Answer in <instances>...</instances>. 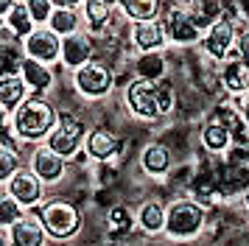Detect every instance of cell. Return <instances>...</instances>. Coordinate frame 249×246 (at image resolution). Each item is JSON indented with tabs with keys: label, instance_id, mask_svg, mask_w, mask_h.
<instances>
[{
	"label": "cell",
	"instance_id": "6da1fadb",
	"mask_svg": "<svg viewBox=\"0 0 249 246\" xmlns=\"http://www.w3.org/2000/svg\"><path fill=\"white\" fill-rule=\"evenodd\" d=\"M56 106L51 104L48 98L42 95H28V98L14 109V134L20 137V140H28V143H42L51 129H53V123H56Z\"/></svg>",
	"mask_w": 249,
	"mask_h": 246
},
{
	"label": "cell",
	"instance_id": "7a4b0ae2",
	"mask_svg": "<svg viewBox=\"0 0 249 246\" xmlns=\"http://www.w3.org/2000/svg\"><path fill=\"white\" fill-rule=\"evenodd\" d=\"M204 229V207L196 199H177L165 207L162 232L174 241H191Z\"/></svg>",
	"mask_w": 249,
	"mask_h": 246
},
{
	"label": "cell",
	"instance_id": "3957f363",
	"mask_svg": "<svg viewBox=\"0 0 249 246\" xmlns=\"http://www.w3.org/2000/svg\"><path fill=\"white\" fill-rule=\"evenodd\" d=\"M39 224L45 227V232L56 241L73 238L81 229V212L65 199H51L48 204H34L31 207Z\"/></svg>",
	"mask_w": 249,
	"mask_h": 246
},
{
	"label": "cell",
	"instance_id": "277c9868",
	"mask_svg": "<svg viewBox=\"0 0 249 246\" xmlns=\"http://www.w3.org/2000/svg\"><path fill=\"white\" fill-rule=\"evenodd\" d=\"M84 137H87V123L73 112H59L53 129L45 137V145L51 151H56L62 159H73V157H79Z\"/></svg>",
	"mask_w": 249,
	"mask_h": 246
},
{
	"label": "cell",
	"instance_id": "5b68a950",
	"mask_svg": "<svg viewBox=\"0 0 249 246\" xmlns=\"http://www.w3.org/2000/svg\"><path fill=\"white\" fill-rule=\"evenodd\" d=\"M73 87H76L81 98L98 101L104 95H109V89H112V70L104 59L92 56V59H87L84 65L73 70Z\"/></svg>",
	"mask_w": 249,
	"mask_h": 246
},
{
	"label": "cell",
	"instance_id": "8992f818",
	"mask_svg": "<svg viewBox=\"0 0 249 246\" xmlns=\"http://www.w3.org/2000/svg\"><path fill=\"white\" fill-rule=\"evenodd\" d=\"M160 22H162L165 39H168L171 45H196V42H202L204 31L196 25L193 14L188 11V6H182V3H174V6L160 17Z\"/></svg>",
	"mask_w": 249,
	"mask_h": 246
},
{
	"label": "cell",
	"instance_id": "52a82bcc",
	"mask_svg": "<svg viewBox=\"0 0 249 246\" xmlns=\"http://www.w3.org/2000/svg\"><path fill=\"white\" fill-rule=\"evenodd\" d=\"M235 39H238V28H235V20L232 17H215L202 34V48L204 53L210 56L213 62H224L227 53L235 48Z\"/></svg>",
	"mask_w": 249,
	"mask_h": 246
},
{
	"label": "cell",
	"instance_id": "ba28073f",
	"mask_svg": "<svg viewBox=\"0 0 249 246\" xmlns=\"http://www.w3.org/2000/svg\"><path fill=\"white\" fill-rule=\"evenodd\" d=\"M126 106L132 109L135 118L140 121H157L160 109H157V81L135 76L126 87Z\"/></svg>",
	"mask_w": 249,
	"mask_h": 246
},
{
	"label": "cell",
	"instance_id": "9c48e42d",
	"mask_svg": "<svg viewBox=\"0 0 249 246\" xmlns=\"http://www.w3.org/2000/svg\"><path fill=\"white\" fill-rule=\"evenodd\" d=\"M59 48H62V36H56L48 25L45 28H34L28 36H23V53L48 67L59 62Z\"/></svg>",
	"mask_w": 249,
	"mask_h": 246
},
{
	"label": "cell",
	"instance_id": "30bf717a",
	"mask_svg": "<svg viewBox=\"0 0 249 246\" xmlns=\"http://www.w3.org/2000/svg\"><path fill=\"white\" fill-rule=\"evenodd\" d=\"M6 193L14 201H20L23 207H34L42 201V179L36 176L31 168H20L14 171V176L6 182Z\"/></svg>",
	"mask_w": 249,
	"mask_h": 246
},
{
	"label": "cell",
	"instance_id": "8fae6325",
	"mask_svg": "<svg viewBox=\"0 0 249 246\" xmlns=\"http://www.w3.org/2000/svg\"><path fill=\"white\" fill-rule=\"evenodd\" d=\"M28 168L34 171L36 176L42 179V185H53L65 176V168H68V159H62L56 151H51L45 143L36 145L31 159H28Z\"/></svg>",
	"mask_w": 249,
	"mask_h": 246
},
{
	"label": "cell",
	"instance_id": "7c38bea8",
	"mask_svg": "<svg viewBox=\"0 0 249 246\" xmlns=\"http://www.w3.org/2000/svg\"><path fill=\"white\" fill-rule=\"evenodd\" d=\"M9 229H12V238H9L12 246H45L48 232H45V227L39 224V218H36L34 212H31V215L23 212Z\"/></svg>",
	"mask_w": 249,
	"mask_h": 246
},
{
	"label": "cell",
	"instance_id": "4fadbf2b",
	"mask_svg": "<svg viewBox=\"0 0 249 246\" xmlns=\"http://www.w3.org/2000/svg\"><path fill=\"white\" fill-rule=\"evenodd\" d=\"M87 59H92V39L87 34H70V36H62V48H59V62L70 70H76L79 65H84Z\"/></svg>",
	"mask_w": 249,
	"mask_h": 246
},
{
	"label": "cell",
	"instance_id": "5bb4252c",
	"mask_svg": "<svg viewBox=\"0 0 249 246\" xmlns=\"http://www.w3.org/2000/svg\"><path fill=\"white\" fill-rule=\"evenodd\" d=\"M132 42L135 48L143 53V51H162L168 39H165V31H162V22L160 17L154 20H140L132 25Z\"/></svg>",
	"mask_w": 249,
	"mask_h": 246
},
{
	"label": "cell",
	"instance_id": "9a60e30c",
	"mask_svg": "<svg viewBox=\"0 0 249 246\" xmlns=\"http://www.w3.org/2000/svg\"><path fill=\"white\" fill-rule=\"evenodd\" d=\"M20 76H23L25 87L34 95H42V92H48L53 87V70L48 65H42V62L28 59V56H23V62H20Z\"/></svg>",
	"mask_w": 249,
	"mask_h": 246
},
{
	"label": "cell",
	"instance_id": "2e32d148",
	"mask_svg": "<svg viewBox=\"0 0 249 246\" xmlns=\"http://www.w3.org/2000/svg\"><path fill=\"white\" fill-rule=\"evenodd\" d=\"M84 148H87V154H90L92 159L104 162V159H109V157L118 154L121 143H118V137H115L109 129H101V126H95V129H87V137H84Z\"/></svg>",
	"mask_w": 249,
	"mask_h": 246
},
{
	"label": "cell",
	"instance_id": "e0dca14e",
	"mask_svg": "<svg viewBox=\"0 0 249 246\" xmlns=\"http://www.w3.org/2000/svg\"><path fill=\"white\" fill-rule=\"evenodd\" d=\"M31 95V89L25 87V81L20 73H6V76H0V106L12 115L25 98Z\"/></svg>",
	"mask_w": 249,
	"mask_h": 246
},
{
	"label": "cell",
	"instance_id": "ac0fdd59",
	"mask_svg": "<svg viewBox=\"0 0 249 246\" xmlns=\"http://www.w3.org/2000/svg\"><path fill=\"white\" fill-rule=\"evenodd\" d=\"M221 84L232 98L247 95V84H249V62L235 59V62H224L221 67Z\"/></svg>",
	"mask_w": 249,
	"mask_h": 246
},
{
	"label": "cell",
	"instance_id": "d6986e66",
	"mask_svg": "<svg viewBox=\"0 0 249 246\" xmlns=\"http://www.w3.org/2000/svg\"><path fill=\"white\" fill-rule=\"evenodd\" d=\"M171 162H174V157L162 143H148L140 151V168L151 176H165L171 171Z\"/></svg>",
	"mask_w": 249,
	"mask_h": 246
},
{
	"label": "cell",
	"instance_id": "ffe728a7",
	"mask_svg": "<svg viewBox=\"0 0 249 246\" xmlns=\"http://www.w3.org/2000/svg\"><path fill=\"white\" fill-rule=\"evenodd\" d=\"M135 224L148 235H160L162 227H165V204L157 199H148L137 207V215H135Z\"/></svg>",
	"mask_w": 249,
	"mask_h": 246
},
{
	"label": "cell",
	"instance_id": "44dd1931",
	"mask_svg": "<svg viewBox=\"0 0 249 246\" xmlns=\"http://www.w3.org/2000/svg\"><path fill=\"white\" fill-rule=\"evenodd\" d=\"M199 137H202V145L210 154H224L227 148L232 145V132H230L218 118H210V121L204 123Z\"/></svg>",
	"mask_w": 249,
	"mask_h": 246
},
{
	"label": "cell",
	"instance_id": "7402d4cb",
	"mask_svg": "<svg viewBox=\"0 0 249 246\" xmlns=\"http://www.w3.org/2000/svg\"><path fill=\"white\" fill-rule=\"evenodd\" d=\"M165 70H168V62H165V53L162 51H143L135 59V73L140 78L160 81V78H165Z\"/></svg>",
	"mask_w": 249,
	"mask_h": 246
},
{
	"label": "cell",
	"instance_id": "603a6c76",
	"mask_svg": "<svg viewBox=\"0 0 249 246\" xmlns=\"http://www.w3.org/2000/svg\"><path fill=\"white\" fill-rule=\"evenodd\" d=\"M45 25L56 34V36H70V34L79 31V25H81L79 9H53Z\"/></svg>",
	"mask_w": 249,
	"mask_h": 246
},
{
	"label": "cell",
	"instance_id": "cb8c5ba5",
	"mask_svg": "<svg viewBox=\"0 0 249 246\" xmlns=\"http://www.w3.org/2000/svg\"><path fill=\"white\" fill-rule=\"evenodd\" d=\"M118 6L126 14V20L140 22V20H154V17H160L162 0H121Z\"/></svg>",
	"mask_w": 249,
	"mask_h": 246
},
{
	"label": "cell",
	"instance_id": "d4e9b609",
	"mask_svg": "<svg viewBox=\"0 0 249 246\" xmlns=\"http://www.w3.org/2000/svg\"><path fill=\"white\" fill-rule=\"evenodd\" d=\"M6 20V28L12 31V36H28V34L34 31L36 25H34V20H31V14H28V9H25V3L23 0H17L12 9H9V14L3 17Z\"/></svg>",
	"mask_w": 249,
	"mask_h": 246
},
{
	"label": "cell",
	"instance_id": "484cf974",
	"mask_svg": "<svg viewBox=\"0 0 249 246\" xmlns=\"http://www.w3.org/2000/svg\"><path fill=\"white\" fill-rule=\"evenodd\" d=\"M81 17L92 31H101L104 25L112 20V6H107L101 0H84L81 3Z\"/></svg>",
	"mask_w": 249,
	"mask_h": 246
},
{
	"label": "cell",
	"instance_id": "4316f807",
	"mask_svg": "<svg viewBox=\"0 0 249 246\" xmlns=\"http://www.w3.org/2000/svg\"><path fill=\"white\" fill-rule=\"evenodd\" d=\"M107 224H109V232H112L115 238H121V235L132 232V227H135V215H132V210H129L126 204H118V207L109 210Z\"/></svg>",
	"mask_w": 249,
	"mask_h": 246
},
{
	"label": "cell",
	"instance_id": "83f0119b",
	"mask_svg": "<svg viewBox=\"0 0 249 246\" xmlns=\"http://www.w3.org/2000/svg\"><path fill=\"white\" fill-rule=\"evenodd\" d=\"M20 168H23V159L17 154V148L0 143V185H6L14 176V171H20Z\"/></svg>",
	"mask_w": 249,
	"mask_h": 246
},
{
	"label": "cell",
	"instance_id": "f1b7e54d",
	"mask_svg": "<svg viewBox=\"0 0 249 246\" xmlns=\"http://www.w3.org/2000/svg\"><path fill=\"white\" fill-rule=\"evenodd\" d=\"M23 204L20 201H14L6 190H0V229H6V227H12L20 215H23Z\"/></svg>",
	"mask_w": 249,
	"mask_h": 246
},
{
	"label": "cell",
	"instance_id": "f546056e",
	"mask_svg": "<svg viewBox=\"0 0 249 246\" xmlns=\"http://www.w3.org/2000/svg\"><path fill=\"white\" fill-rule=\"evenodd\" d=\"M174 87H171V81H162L160 78L157 81V109H160V118H165V115H171V109H174Z\"/></svg>",
	"mask_w": 249,
	"mask_h": 246
},
{
	"label": "cell",
	"instance_id": "4dcf8cb0",
	"mask_svg": "<svg viewBox=\"0 0 249 246\" xmlns=\"http://www.w3.org/2000/svg\"><path fill=\"white\" fill-rule=\"evenodd\" d=\"M25 9L31 14L34 25H39V22H48L51 11H53V3L51 0H25Z\"/></svg>",
	"mask_w": 249,
	"mask_h": 246
},
{
	"label": "cell",
	"instance_id": "1f68e13d",
	"mask_svg": "<svg viewBox=\"0 0 249 246\" xmlns=\"http://www.w3.org/2000/svg\"><path fill=\"white\" fill-rule=\"evenodd\" d=\"M9 48H12V45H3V48H0V76L17 73V67H12V53H9Z\"/></svg>",
	"mask_w": 249,
	"mask_h": 246
},
{
	"label": "cell",
	"instance_id": "d6a6232c",
	"mask_svg": "<svg viewBox=\"0 0 249 246\" xmlns=\"http://www.w3.org/2000/svg\"><path fill=\"white\" fill-rule=\"evenodd\" d=\"M235 45H238V51H241V59L249 62V25H244V31L238 34Z\"/></svg>",
	"mask_w": 249,
	"mask_h": 246
},
{
	"label": "cell",
	"instance_id": "836d02e7",
	"mask_svg": "<svg viewBox=\"0 0 249 246\" xmlns=\"http://www.w3.org/2000/svg\"><path fill=\"white\" fill-rule=\"evenodd\" d=\"M53 3V9H79L84 0H51Z\"/></svg>",
	"mask_w": 249,
	"mask_h": 246
},
{
	"label": "cell",
	"instance_id": "e575fe53",
	"mask_svg": "<svg viewBox=\"0 0 249 246\" xmlns=\"http://www.w3.org/2000/svg\"><path fill=\"white\" fill-rule=\"evenodd\" d=\"M14 3H17V0H0V17H6V14H9V9H12Z\"/></svg>",
	"mask_w": 249,
	"mask_h": 246
},
{
	"label": "cell",
	"instance_id": "d590c367",
	"mask_svg": "<svg viewBox=\"0 0 249 246\" xmlns=\"http://www.w3.org/2000/svg\"><path fill=\"white\" fill-rule=\"evenodd\" d=\"M6 126H9V112L0 106V129H6Z\"/></svg>",
	"mask_w": 249,
	"mask_h": 246
},
{
	"label": "cell",
	"instance_id": "8d00e7d4",
	"mask_svg": "<svg viewBox=\"0 0 249 246\" xmlns=\"http://www.w3.org/2000/svg\"><path fill=\"white\" fill-rule=\"evenodd\" d=\"M241 115H244V123L249 126V98H247V106H241Z\"/></svg>",
	"mask_w": 249,
	"mask_h": 246
},
{
	"label": "cell",
	"instance_id": "74e56055",
	"mask_svg": "<svg viewBox=\"0 0 249 246\" xmlns=\"http://www.w3.org/2000/svg\"><path fill=\"white\" fill-rule=\"evenodd\" d=\"M101 3H107V6H112V9H115V6H118L121 0H101Z\"/></svg>",
	"mask_w": 249,
	"mask_h": 246
},
{
	"label": "cell",
	"instance_id": "f35d334b",
	"mask_svg": "<svg viewBox=\"0 0 249 246\" xmlns=\"http://www.w3.org/2000/svg\"><path fill=\"white\" fill-rule=\"evenodd\" d=\"M0 246H9V238H6L3 232H0Z\"/></svg>",
	"mask_w": 249,
	"mask_h": 246
},
{
	"label": "cell",
	"instance_id": "ab89813d",
	"mask_svg": "<svg viewBox=\"0 0 249 246\" xmlns=\"http://www.w3.org/2000/svg\"><path fill=\"white\" fill-rule=\"evenodd\" d=\"M244 207H247V212H249V193L244 196Z\"/></svg>",
	"mask_w": 249,
	"mask_h": 246
},
{
	"label": "cell",
	"instance_id": "60d3db41",
	"mask_svg": "<svg viewBox=\"0 0 249 246\" xmlns=\"http://www.w3.org/2000/svg\"><path fill=\"white\" fill-rule=\"evenodd\" d=\"M174 3H188V0H174Z\"/></svg>",
	"mask_w": 249,
	"mask_h": 246
},
{
	"label": "cell",
	"instance_id": "b9f144b4",
	"mask_svg": "<svg viewBox=\"0 0 249 246\" xmlns=\"http://www.w3.org/2000/svg\"><path fill=\"white\" fill-rule=\"evenodd\" d=\"M247 98H249V84H247Z\"/></svg>",
	"mask_w": 249,
	"mask_h": 246
}]
</instances>
